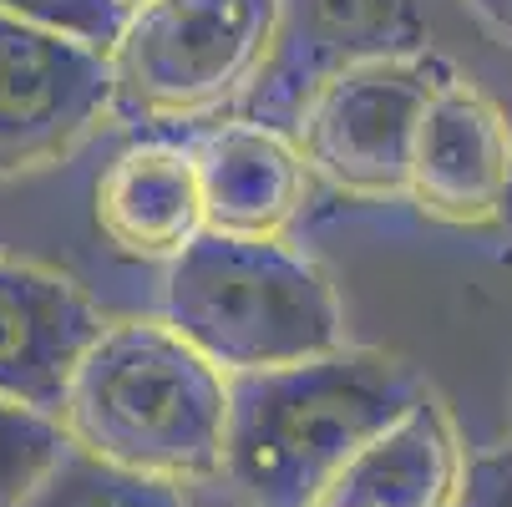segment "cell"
<instances>
[{
    "label": "cell",
    "mask_w": 512,
    "mask_h": 507,
    "mask_svg": "<svg viewBox=\"0 0 512 507\" xmlns=\"http://www.w3.org/2000/svg\"><path fill=\"white\" fill-rule=\"evenodd\" d=\"M421 396V381L396 355L355 345L300 366L229 376L224 477L249 507H315Z\"/></svg>",
    "instance_id": "obj_1"
},
{
    "label": "cell",
    "mask_w": 512,
    "mask_h": 507,
    "mask_svg": "<svg viewBox=\"0 0 512 507\" xmlns=\"http://www.w3.org/2000/svg\"><path fill=\"white\" fill-rule=\"evenodd\" d=\"M224 411L229 376L163 320H112L71 371L56 426L102 467L183 487L224 472Z\"/></svg>",
    "instance_id": "obj_2"
},
{
    "label": "cell",
    "mask_w": 512,
    "mask_h": 507,
    "mask_svg": "<svg viewBox=\"0 0 512 507\" xmlns=\"http://www.w3.org/2000/svg\"><path fill=\"white\" fill-rule=\"evenodd\" d=\"M163 325L218 376H254L345 345L330 279L279 239L198 234L163 284Z\"/></svg>",
    "instance_id": "obj_3"
},
{
    "label": "cell",
    "mask_w": 512,
    "mask_h": 507,
    "mask_svg": "<svg viewBox=\"0 0 512 507\" xmlns=\"http://www.w3.org/2000/svg\"><path fill=\"white\" fill-rule=\"evenodd\" d=\"M284 0H132L107 51L112 102L137 117H208L269 61Z\"/></svg>",
    "instance_id": "obj_4"
},
{
    "label": "cell",
    "mask_w": 512,
    "mask_h": 507,
    "mask_svg": "<svg viewBox=\"0 0 512 507\" xmlns=\"http://www.w3.org/2000/svg\"><path fill=\"white\" fill-rule=\"evenodd\" d=\"M447 71L431 56H365L315 92L300 117L305 173H320L355 198L406 193L416 127Z\"/></svg>",
    "instance_id": "obj_5"
},
{
    "label": "cell",
    "mask_w": 512,
    "mask_h": 507,
    "mask_svg": "<svg viewBox=\"0 0 512 507\" xmlns=\"http://www.w3.org/2000/svg\"><path fill=\"white\" fill-rule=\"evenodd\" d=\"M112 107L102 51L0 16V178L66 158Z\"/></svg>",
    "instance_id": "obj_6"
},
{
    "label": "cell",
    "mask_w": 512,
    "mask_h": 507,
    "mask_svg": "<svg viewBox=\"0 0 512 507\" xmlns=\"http://www.w3.org/2000/svg\"><path fill=\"white\" fill-rule=\"evenodd\" d=\"M406 198L436 224H497L512 198V127L492 97L447 77L421 112Z\"/></svg>",
    "instance_id": "obj_7"
},
{
    "label": "cell",
    "mask_w": 512,
    "mask_h": 507,
    "mask_svg": "<svg viewBox=\"0 0 512 507\" xmlns=\"http://www.w3.org/2000/svg\"><path fill=\"white\" fill-rule=\"evenodd\" d=\"M102 325L71 279L0 259V401L56 421L66 381Z\"/></svg>",
    "instance_id": "obj_8"
},
{
    "label": "cell",
    "mask_w": 512,
    "mask_h": 507,
    "mask_svg": "<svg viewBox=\"0 0 512 507\" xmlns=\"http://www.w3.org/2000/svg\"><path fill=\"white\" fill-rule=\"evenodd\" d=\"M188 153L203 193V234L279 239L305 203V158L274 127L224 122L188 142Z\"/></svg>",
    "instance_id": "obj_9"
},
{
    "label": "cell",
    "mask_w": 512,
    "mask_h": 507,
    "mask_svg": "<svg viewBox=\"0 0 512 507\" xmlns=\"http://www.w3.org/2000/svg\"><path fill=\"white\" fill-rule=\"evenodd\" d=\"M97 224L132 259H178L203 234L198 168L183 142H137L97 178Z\"/></svg>",
    "instance_id": "obj_10"
},
{
    "label": "cell",
    "mask_w": 512,
    "mask_h": 507,
    "mask_svg": "<svg viewBox=\"0 0 512 507\" xmlns=\"http://www.w3.org/2000/svg\"><path fill=\"white\" fill-rule=\"evenodd\" d=\"M462 452L447 411L421 396L381 442L365 447L315 507H452Z\"/></svg>",
    "instance_id": "obj_11"
},
{
    "label": "cell",
    "mask_w": 512,
    "mask_h": 507,
    "mask_svg": "<svg viewBox=\"0 0 512 507\" xmlns=\"http://www.w3.org/2000/svg\"><path fill=\"white\" fill-rule=\"evenodd\" d=\"M21 507H188V502H183V487L102 467L82 457L77 447H66L61 462L41 477V487Z\"/></svg>",
    "instance_id": "obj_12"
},
{
    "label": "cell",
    "mask_w": 512,
    "mask_h": 507,
    "mask_svg": "<svg viewBox=\"0 0 512 507\" xmlns=\"http://www.w3.org/2000/svg\"><path fill=\"white\" fill-rule=\"evenodd\" d=\"M66 437L51 416L0 401V507H21L61 462Z\"/></svg>",
    "instance_id": "obj_13"
},
{
    "label": "cell",
    "mask_w": 512,
    "mask_h": 507,
    "mask_svg": "<svg viewBox=\"0 0 512 507\" xmlns=\"http://www.w3.org/2000/svg\"><path fill=\"white\" fill-rule=\"evenodd\" d=\"M0 16L107 56L132 16V0H0Z\"/></svg>",
    "instance_id": "obj_14"
},
{
    "label": "cell",
    "mask_w": 512,
    "mask_h": 507,
    "mask_svg": "<svg viewBox=\"0 0 512 507\" xmlns=\"http://www.w3.org/2000/svg\"><path fill=\"white\" fill-rule=\"evenodd\" d=\"M452 507H512V442L462 462Z\"/></svg>",
    "instance_id": "obj_15"
},
{
    "label": "cell",
    "mask_w": 512,
    "mask_h": 507,
    "mask_svg": "<svg viewBox=\"0 0 512 507\" xmlns=\"http://www.w3.org/2000/svg\"><path fill=\"white\" fill-rule=\"evenodd\" d=\"M467 6H472L502 41H512V0H467Z\"/></svg>",
    "instance_id": "obj_16"
}]
</instances>
